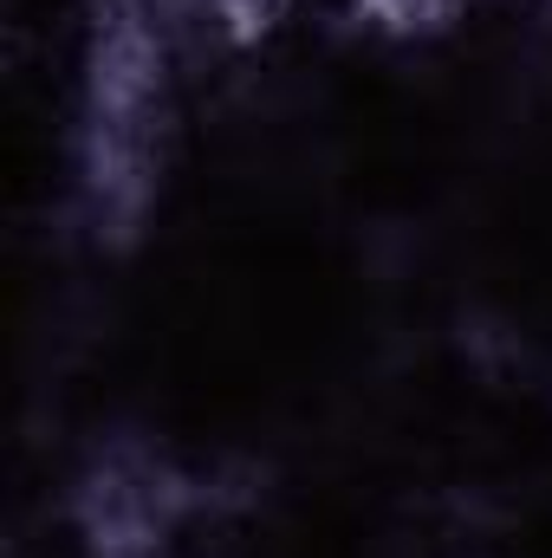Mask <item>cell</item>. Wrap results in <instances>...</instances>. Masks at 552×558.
I'll list each match as a JSON object with an SVG mask.
<instances>
[{"instance_id": "obj_1", "label": "cell", "mask_w": 552, "mask_h": 558, "mask_svg": "<svg viewBox=\"0 0 552 558\" xmlns=\"http://www.w3.org/2000/svg\"><path fill=\"white\" fill-rule=\"evenodd\" d=\"M176 7L169 0H105L85 59L79 111V182L98 221H137L169 137L176 92Z\"/></svg>"}, {"instance_id": "obj_2", "label": "cell", "mask_w": 552, "mask_h": 558, "mask_svg": "<svg viewBox=\"0 0 552 558\" xmlns=\"http://www.w3.org/2000/svg\"><path fill=\"white\" fill-rule=\"evenodd\" d=\"M195 513V481L163 448H111L79 481V539L92 558H163Z\"/></svg>"}]
</instances>
